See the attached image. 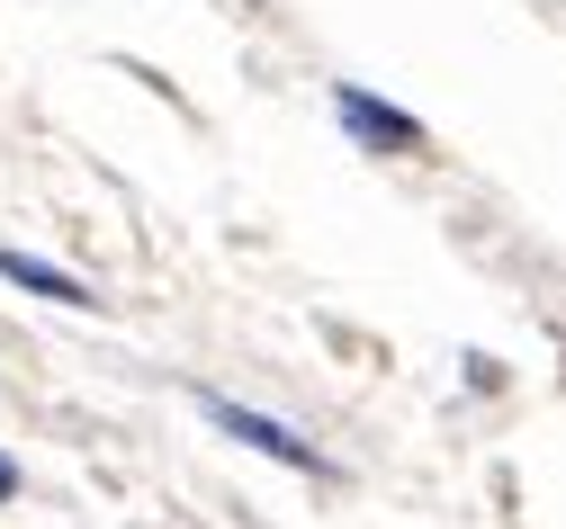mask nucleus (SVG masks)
I'll use <instances>...</instances> for the list:
<instances>
[{
    "label": "nucleus",
    "mask_w": 566,
    "mask_h": 529,
    "mask_svg": "<svg viewBox=\"0 0 566 529\" xmlns=\"http://www.w3.org/2000/svg\"><path fill=\"white\" fill-rule=\"evenodd\" d=\"M333 108H342V126L360 135V144H396V154H422V126L405 117V108H387V99H369V91H333Z\"/></svg>",
    "instance_id": "2"
},
{
    "label": "nucleus",
    "mask_w": 566,
    "mask_h": 529,
    "mask_svg": "<svg viewBox=\"0 0 566 529\" xmlns=\"http://www.w3.org/2000/svg\"><path fill=\"white\" fill-rule=\"evenodd\" d=\"M10 494H19V467H10V458H0V502H10Z\"/></svg>",
    "instance_id": "4"
},
{
    "label": "nucleus",
    "mask_w": 566,
    "mask_h": 529,
    "mask_svg": "<svg viewBox=\"0 0 566 529\" xmlns=\"http://www.w3.org/2000/svg\"><path fill=\"white\" fill-rule=\"evenodd\" d=\"M0 278L28 287V296H54V306H99V296H91L73 269H54V261H36V252H0Z\"/></svg>",
    "instance_id": "3"
},
{
    "label": "nucleus",
    "mask_w": 566,
    "mask_h": 529,
    "mask_svg": "<svg viewBox=\"0 0 566 529\" xmlns=\"http://www.w3.org/2000/svg\"><path fill=\"white\" fill-rule=\"evenodd\" d=\"M198 413L217 422L226 440H243V448H261V458H279V467H306V476L324 467V458H315V448H306L289 422H270V413H252V404H234V395H198Z\"/></svg>",
    "instance_id": "1"
}]
</instances>
